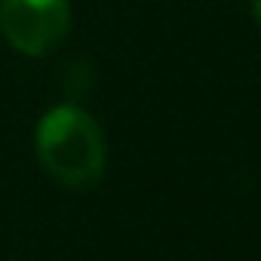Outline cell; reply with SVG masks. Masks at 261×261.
I'll use <instances>...</instances> for the list:
<instances>
[{
  "label": "cell",
  "instance_id": "cell-1",
  "mask_svg": "<svg viewBox=\"0 0 261 261\" xmlns=\"http://www.w3.org/2000/svg\"><path fill=\"white\" fill-rule=\"evenodd\" d=\"M34 148L49 178L65 188H92L105 175V133L77 105H59L40 117Z\"/></svg>",
  "mask_w": 261,
  "mask_h": 261
},
{
  "label": "cell",
  "instance_id": "cell-2",
  "mask_svg": "<svg viewBox=\"0 0 261 261\" xmlns=\"http://www.w3.org/2000/svg\"><path fill=\"white\" fill-rule=\"evenodd\" d=\"M68 31L71 0H0V34L22 56H49Z\"/></svg>",
  "mask_w": 261,
  "mask_h": 261
},
{
  "label": "cell",
  "instance_id": "cell-3",
  "mask_svg": "<svg viewBox=\"0 0 261 261\" xmlns=\"http://www.w3.org/2000/svg\"><path fill=\"white\" fill-rule=\"evenodd\" d=\"M249 10H252V16L261 22V0H249Z\"/></svg>",
  "mask_w": 261,
  "mask_h": 261
}]
</instances>
